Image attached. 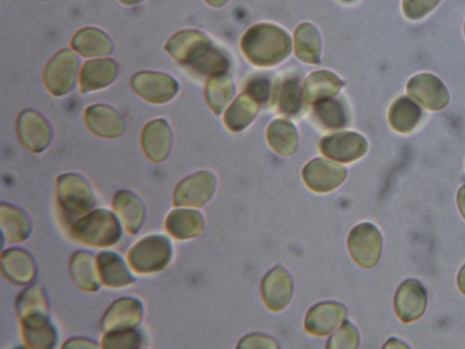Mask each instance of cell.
Returning a JSON list of instances; mask_svg holds the SVG:
<instances>
[{"label":"cell","mask_w":465,"mask_h":349,"mask_svg":"<svg viewBox=\"0 0 465 349\" xmlns=\"http://www.w3.org/2000/svg\"><path fill=\"white\" fill-rule=\"evenodd\" d=\"M246 58L257 66H272L284 60L291 53L289 35L281 27L262 23L248 29L241 39Z\"/></svg>","instance_id":"6da1fadb"},{"label":"cell","mask_w":465,"mask_h":349,"mask_svg":"<svg viewBox=\"0 0 465 349\" xmlns=\"http://www.w3.org/2000/svg\"><path fill=\"white\" fill-rule=\"evenodd\" d=\"M71 233L84 244L107 247L118 242L122 235V227L112 212L97 209L74 222Z\"/></svg>","instance_id":"7a4b0ae2"},{"label":"cell","mask_w":465,"mask_h":349,"mask_svg":"<svg viewBox=\"0 0 465 349\" xmlns=\"http://www.w3.org/2000/svg\"><path fill=\"white\" fill-rule=\"evenodd\" d=\"M173 254L168 237L152 234L141 239L128 252L127 259L132 269L138 274H152L163 270Z\"/></svg>","instance_id":"3957f363"},{"label":"cell","mask_w":465,"mask_h":349,"mask_svg":"<svg viewBox=\"0 0 465 349\" xmlns=\"http://www.w3.org/2000/svg\"><path fill=\"white\" fill-rule=\"evenodd\" d=\"M56 195L66 214L82 215L95 204L94 194L88 181L78 174H64L57 178Z\"/></svg>","instance_id":"277c9868"},{"label":"cell","mask_w":465,"mask_h":349,"mask_svg":"<svg viewBox=\"0 0 465 349\" xmlns=\"http://www.w3.org/2000/svg\"><path fill=\"white\" fill-rule=\"evenodd\" d=\"M79 60L68 49L55 54L47 63L44 71V83L48 91L55 96L70 92L74 86Z\"/></svg>","instance_id":"5b68a950"},{"label":"cell","mask_w":465,"mask_h":349,"mask_svg":"<svg viewBox=\"0 0 465 349\" xmlns=\"http://www.w3.org/2000/svg\"><path fill=\"white\" fill-rule=\"evenodd\" d=\"M211 48L210 38L193 29L174 34L165 45V50L171 56L189 67L198 62Z\"/></svg>","instance_id":"8992f818"},{"label":"cell","mask_w":465,"mask_h":349,"mask_svg":"<svg viewBox=\"0 0 465 349\" xmlns=\"http://www.w3.org/2000/svg\"><path fill=\"white\" fill-rule=\"evenodd\" d=\"M134 92L153 104H164L178 92L179 85L171 75L158 72H139L131 79Z\"/></svg>","instance_id":"52a82bcc"},{"label":"cell","mask_w":465,"mask_h":349,"mask_svg":"<svg viewBox=\"0 0 465 349\" xmlns=\"http://www.w3.org/2000/svg\"><path fill=\"white\" fill-rule=\"evenodd\" d=\"M215 187L216 179L212 173L197 172L177 184L173 192V204L201 207L212 197Z\"/></svg>","instance_id":"ba28073f"},{"label":"cell","mask_w":465,"mask_h":349,"mask_svg":"<svg viewBox=\"0 0 465 349\" xmlns=\"http://www.w3.org/2000/svg\"><path fill=\"white\" fill-rule=\"evenodd\" d=\"M381 247L380 234L370 224L355 226L349 234V252L352 259L361 267L370 268L377 263Z\"/></svg>","instance_id":"9c48e42d"},{"label":"cell","mask_w":465,"mask_h":349,"mask_svg":"<svg viewBox=\"0 0 465 349\" xmlns=\"http://www.w3.org/2000/svg\"><path fill=\"white\" fill-rule=\"evenodd\" d=\"M16 132L21 144L33 153L44 151L52 138L48 122L34 110H25L18 115Z\"/></svg>","instance_id":"30bf717a"},{"label":"cell","mask_w":465,"mask_h":349,"mask_svg":"<svg viewBox=\"0 0 465 349\" xmlns=\"http://www.w3.org/2000/svg\"><path fill=\"white\" fill-rule=\"evenodd\" d=\"M367 141L355 132H340L323 137L321 152L331 159L350 163L361 157L367 150Z\"/></svg>","instance_id":"8fae6325"},{"label":"cell","mask_w":465,"mask_h":349,"mask_svg":"<svg viewBox=\"0 0 465 349\" xmlns=\"http://www.w3.org/2000/svg\"><path fill=\"white\" fill-rule=\"evenodd\" d=\"M406 90L423 107L432 111L444 108L449 102L445 85L430 74L424 73L411 77Z\"/></svg>","instance_id":"7c38bea8"},{"label":"cell","mask_w":465,"mask_h":349,"mask_svg":"<svg viewBox=\"0 0 465 349\" xmlns=\"http://www.w3.org/2000/svg\"><path fill=\"white\" fill-rule=\"evenodd\" d=\"M346 177V170L340 165L323 158H315L302 170L306 185L314 192L326 193L338 187Z\"/></svg>","instance_id":"4fadbf2b"},{"label":"cell","mask_w":465,"mask_h":349,"mask_svg":"<svg viewBox=\"0 0 465 349\" xmlns=\"http://www.w3.org/2000/svg\"><path fill=\"white\" fill-rule=\"evenodd\" d=\"M143 314V304L134 297H122L114 301L101 319L104 332L135 328Z\"/></svg>","instance_id":"5bb4252c"},{"label":"cell","mask_w":465,"mask_h":349,"mask_svg":"<svg viewBox=\"0 0 465 349\" xmlns=\"http://www.w3.org/2000/svg\"><path fill=\"white\" fill-rule=\"evenodd\" d=\"M292 289L290 274L280 265L266 274L261 286L262 300L273 312L282 310L289 304Z\"/></svg>","instance_id":"9a60e30c"},{"label":"cell","mask_w":465,"mask_h":349,"mask_svg":"<svg viewBox=\"0 0 465 349\" xmlns=\"http://www.w3.org/2000/svg\"><path fill=\"white\" fill-rule=\"evenodd\" d=\"M84 122L93 134L104 138L119 137L125 130L123 116L106 105L88 106L84 112Z\"/></svg>","instance_id":"2e32d148"},{"label":"cell","mask_w":465,"mask_h":349,"mask_svg":"<svg viewBox=\"0 0 465 349\" xmlns=\"http://www.w3.org/2000/svg\"><path fill=\"white\" fill-rule=\"evenodd\" d=\"M346 317L345 307L338 303L324 302L312 307L305 317L307 332L317 336L330 334Z\"/></svg>","instance_id":"e0dca14e"},{"label":"cell","mask_w":465,"mask_h":349,"mask_svg":"<svg viewBox=\"0 0 465 349\" xmlns=\"http://www.w3.org/2000/svg\"><path fill=\"white\" fill-rule=\"evenodd\" d=\"M141 144L145 155L154 163L168 156L172 145V130L164 119L149 122L143 129Z\"/></svg>","instance_id":"ac0fdd59"},{"label":"cell","mask_w":465,"mask_h":349,"mask_svg":"<svg viewBox=\"0 0 465 349\" xmlns=\"http://www.w3.org/2000/svg\"><path fill=\"white\" fill-rule=\"evenodd\" d=\"M1 268L9 281L20 285L30 284L36 273L32 256L19 248H10L2 254Z\"/></svg>","instance_id":"d6986e66"},{"label":"cell","mask_w":465,"mask_h":349,"mask_svg":"<svg viewBox=\"0 0 465 349\" xmlns=\"http://www.w3.org/2000/svg\"><path fill=\"white\" fill-rule=\"evenodd\" d=\"M69 274L74 284L84 292H96L101 284L96 258L86 251L75 252L69 261Z\"/></svg>","instance_id":"ffe728a7"},{"label":"cell","mask_w":465,"mask_h":349,"mask_svg":"<svg viewBox=\"0 0 465 349\" xmlns=\"http://www.w3.org/2000/svg\"><path fill=\"white\" fill-rule=\"evenodd\" d=\"M117 73V64L112 59L101 58L85 62L80 72L82 93L104 88L115 79Z\"/></svg>","instance_id":"44dd1931"},{"label":"cell","mask_w":465,"mask_h":349,"mask_svg":"<svg viewBox=\"0 0 465 349\" xmlns=\"http://www.w3.org/2000/svg\"><path fill=\"white\" fill-rule=\"evenodd\" d=\"M112 204L125 230L130 234H137L145 216L141 199L130 191L120 190L115 194Z\"/></svg>","instance_id":"7402d4cb"},{"label":"cell","mask_w":465,"mask_h":349,"mask_svg":"<svg viewBox=\"0 0 465 349\" xmlns=\"http://www.w3.org/2000/svg\"><path fill=\"white\" fill-rule=\"evenodd\" d=\"M96 264L101 282L108 287H124L135 282L123 258L114 252L98 254Z\"/></svg>","instance_id":"603a6c76"},{"label":"cell","mask_w":465,"mask_h":349,"mask_svg":"<svg viewBox=\"0 0 465 349\" xmlns=\"http://www.w3.org/2000/svg\"><path fill=\"white\" fill-rule=\"evenodd\" d=\"M343 82L332 72L321 70L311 74L302 87V95L307 103L329 99L339 93Z\"/></svg>","instance_id":"cb8c5ba5"},{"label":"cell","mask_w":465,"mask_h":349,"mask_svg":"<svg viewBox=\"0 0 465 349\" xmlns=\"http://www.w3.org/2000/svg\"><path fill=\"white\" fill-rule=\"evenodd\" d=\"M22 336L26 347L49 349L54 346L57 333L48 316H37L21 321Z\"/></svg>","instance_id":"d4e9b609"},{"label":"cell","mask_w":465,"mask_h":349,"mask_svg":"<svg viewBox=\"0 0 465 349\" xmlns=\"http://www.w3.org/2000/svg\"><path fill=\"white\" fill-rule=\"evenodd\" d=\"M71 45L84 57L107 55L114 47L110 37L102 30L94 27H85L76 32Z\"/></svg>","instance_id":"484cf974"},{"label":"cell","mask_w":465,"mask_h":349,"mask_svg":"<svg viewBox=\"0 0 465 349\" xmlns=\"http://www.w3.org/2000/svg\"><path fill=\"white\" fill-rule=\"evenodd\" d=\"M165 229L176 239H190L202 233L203 229V219L198 211L176 209L167 215Z\"/></svg>","instance_id":"4316f807"},{"label":"cell","mask_w":465,"mask_h":349,"mask_svg":"<svg viewBox=\"0 0 465 349\" xmlns=\"http://www.w3.org/2000/svg\"><path fill=\"white\" fill-rule=\"evenodd\" d=\"M0 223L3 237L9 243H20L27 239L32 225L29 217L21 209L2 204Z\"/></svg>","instance_id":"83f0119b"},{"label":"cell","mask_w":465,"mask_h":349,"mask_svg":"<svg viewBox=\"0 0 465 349\" xmlns=\"http://www.w3.org/2000/svg\"><path fill=\"white\" fill-rule=\"evenodd\" d=\"M321 35L313 25L303 23L296 28L294 51L300 60L308 64H319L321 61Z\"/></svg>","instance_id":"f1b7e54d"},{"label":"cell","mask_w":465,"mask_h":349,"mask_svg":"<svg viewBox=\"0 0 465 349\" xmlns=\"http://www.w3.org/2000/svg\"><path fill=\"white\" fill-rule=\"evenodd\" d=\"M422 112L420 108L406 96L397 98L389 110L391 126L400 133L412 131L420 122Z\"/></svg>","instance_id":"f546056e"},{"label":"cell","mask_w":465,"mask_h":349,"mask_svg":"<svg viewBox=\"0 0 465 349\" xmlns=\"http://www.w3.org/2000/svg\"><path fill=\"white\" fill-rule=\"evenodd\" d=\"M267 141L271 147L279 155H291L298 146V133L292 123L277 119L268 126Z\"/></svg>","instance_id":"4dcf8cb0"},{"label":"cell","mask_w":465,"mask_h":349,"mask_svg":"<svg viewBox=\"0 0 465 349\" xmlns=\"http://www.w3.org/2000/svg\"><path fill=\"white\" fill-rule=\"evenodd\" d=\"M257 112V102L248 94H241L226 110L223 121L231 131L240 132L251 124Z\"/></svg>","instance_id":"1f68e13d"},{"label":"cell","mask_w":465,"mask_h":349,"mask_svg":"<svg viewBox=\"0 0 465 349\" xmlns=\"http://www.w3.org/2000/svg\"><path fill=\"white\" fill-rule=\"evenodd\" d=\"M15 311L21 321L48 316V303L44 290L38 285L24 289L16 297Z\"/></svg>","instance_id":"d6a6232c"},{"label":"cell","mask_w":465,"mask_h":349,"mask_svg":"<svg viewBox=\"0 0 465 349\" xmlns=\"http://www.w3.org/2000/svg\"><path fill=\"white\" fill-rule=\"evenodd\" d=\"M234 95L232 79L224 75L211 76L204 88L206 103L215 115H220Z\"/></svg>","instance_id":"836d02e7"},{"label":"cell","mask_w":465,"mask_h":349,"mask_svg":"<svg viewBox=\"0 0 465 349\" xmlns=\"http://www.w3.org/2000/svg\"><path fill=\"white\" fill-rule=\"evenodd\" d=\"M276 103L279 110L288 115H296L302 105V89L299 80L289 77L283 80L276 92Z\"/></svg>","instance_id":"e575fe53"},{"label":"cell","mask_w":465,"mask_h":349,"mask_svg":"<svg viewBox=\"0 0 465 349\" xmlns=\"http://www.w3.org/2000/svg\"><path fill=\"white\" fill-rule=\"evenodd\" d=\"M313 114L324 127L338 129L346 125V113L337 100L325 99L315 103Z\"/></svg>","instance_id":"d590c367"},{"label":"cell","mask_w":465,"mask_h":349,"mask_svg":"<svg viewBox=\"0 0 465 349\" xmlns=\"http://www.w3.org/2000/svg\"><path fill=\"white\" fill-rule=\"evenodd\" d=\"M228 66V57L221 50L211 48L190 68L200 75L213 76L224 74Z\"/></svg>","instance_id":"8d00e7d4"},{"label":"cell","mask_w":465,"mask_h":349,"mask_svg":"<svg viewBox=\"0 0 465 349\" xmlns=\"http://www.w3.org/2000/svg\"><path fill=\"white\" fill-rule=\"evenodd\" d=\"M142 335L135 328L106 332L102 347L106 349H132L140 347Z\"/></svg>","instance_id":"74e56055"},{"label":"cell","mask_w":465,"mask_h":349,"mask_svg":"<svg viewBox=\"0 0 465 349\" xmlns=\"http://www.w3.org/2000/svg\"><path fill=\"white\" fill-rule=\"evenodd\" d=\"M359 335L354 325L346 322L329 339L327 348L331 349H353L358 346Z\"/></svg>","instance_id":"f35d334b"},{"label":"cell","mask_w":465,"mask_h":349,"mask_svg":"<svg viewBox=\"0 0 465 349\" xmlns=\"http://www.w3.org/2000/svg\"><path fill=\"white\" fill-rule=\"evenodd\" d=\"M440 0H402V11L406 17L417 20L431 12Z\"/></svg>","instance_id":"ab89813d"},{"label":"cell","mask_w":465,"mask_h":349,"mask_svg":"<svg viewBox=\"0 0 465 349\" xmlns=\"http://www.w3.org/2000/svg\"><path fill=\"white\" fill-rule=\"evenodd\" d=\"M270 82L262 76H256L249 80L246 85V94L257 103H264L270 95Z\"/></svg>","instance_id":"60d3db41"},{"label":"cell","mask_w":465,"mask_h":349,"mask_svg":"<svg viewBox=\"0 0 465 349\" xmlns=\"http://www.w3.org/2000/svg\"><path fill=\"white\" fill-rule=\"evenodd\" d=\"M238 348H277L275 340L262 334H252L243 338Z\"/></svg>","instance_id":"b9f144b4"},{"label":"cell","mask_w":465,"mask_h":349,"mask_svg":"<svg viewBox=\"0 0 465 349\" xmlns=\"http://www.w3.org/2000/svg\"><path fill=\"white\" fill-rule=\"evenodd\" d=\"M96 348L98 345L92 340L84 338H73L68 340L63 348Z\"/></svg>","instance_id":"7bdbcfd3"},{"label":"cell","mask_w":465,"mask_h":349,"mask_svg":"<svg viewBox=\"0 0 465 349\" xmlns=\"http://www.w3.org/2000/svg\"><path fill=\"white\" fill-rule=\"evenodd\" d=\"M204 1L213 7H221L223 5H225L228 0H204Z\"/></svg>","instance_id":"ee69618b"},{"label":"cell","mask_w":465,"mask_h":349,"mask_svg":"<svg viewBox=\"0 0 465 349\" xmlns=\"http://www.w3.org/2000/svg\"><path fill=\"white\" fill-rule=\"evenodd\" d=\"M123 4L124 5H134V4H137L143 0H120Z\"/></svg>","instance_id":"f6af8a7d"},{"label":"cell","mask_w":465,"mask_h":349,"mask_svg":"<svg viewBox=\"0 0 465 349\" xmlns=\"http://www.w3.org/2000/svg\"><path fill=\"white\" fill-rule=\"evenodd\" d=\"M341 2H344V3H351V2H353L355 0H341Z\"/></svg>","instance_id":"bcb514c9"},{"label":"cell","mask_w":465,"mask_h":349,"mask_svg":"<svg viewBox=\"0 0 465 349\" xmlns=\"http://www.w3.org/2000/svg\"><path fill=\"white\" fill-rule=\"evenodd\" d=\"M464 33H465V25H464Z\"/></svg>","instance_id":"7dc6e473"}]
</instances>
